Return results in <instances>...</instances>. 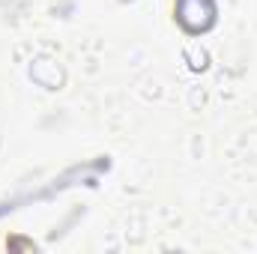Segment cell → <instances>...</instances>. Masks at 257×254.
Returning a JSON list of instances; mask_svg holds the SVG:
<instances>
[{"label":"cell","mask_w":257,"mask_h":254,"mask_svg":"<svg viewBox=\"0 0 257 254\" xmlns=\"http://www.w3.org/2000/svg\"><path fill=\"white\" fill-rule=\"evenodd\" d=\"M177 21L192 33L209 30L215 21V3L212 0H177Z\"/></svg>","instance_id":"1"}]
</instances>
